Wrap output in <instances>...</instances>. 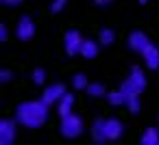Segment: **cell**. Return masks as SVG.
<instances>
[{"instance_id": "cell-1", "label": "cell", "mask_w": 159, "mask_h": 145, "mask_svg": "<svg viewBox=\"0 0 159 145\" xmlns=\"http://www.w3.org/2000/svg\"><path fill=\"white\" fill-rule=\"evenodd\" d=\"M16 119L24 128H39L48 119V104L44 100H31L22 102L16 110Z\"/></svg>"}, {"instance_id": "cell-2", "label": "cell", "mask_w": 159, "mask_h": 145, "mask_svg": "<svg viewBox=\"0 0 159 145\" xmlns=\"http://www.w3.org/2000/svg\"><path fill=\"white\" fill-rule=\"evenodd\" d=\"M124 132V126L120 119L111 117V119H96L92 126V136L96 143H105V141H116L120 139Z\"/></svg>"}, {"instance_id": "cell-3", "label": "cell", "mask_w": 159, "mask_h": 145, "mask_svg": "<svg viewBox=\"0 0 159 145\" xmlns=\"http://www.w3.org/2000/svg\"><path fill=\"white\" fill-rule=\"evenodd\" d=\"M120 89L126 93V95H139L144 89H146V74L135 65V67H131V74H129V78L120 85Z\"/></svg>"}, {"instance_id": "cell-4", "label": "cell", "mask_w": 159, "mask_h": 145, "mask_svg": "<svg viewBox=\"0 0 159 145\" xmlns=\"http://www.w3.org/2000/svg\"><path fill=\"white\" fill-rule=\"evenodd\" d=\"M83 128H85V126H83V119H81L79 115L68 113V115L61 117V126H59V130H61V134H63L66 139H76V136H81Z\"/></svg>"}, {"instance_id": "cell-5", "label": "cell", "mask_w": 159, "mask_h": 145, "mask_svg": "<svg viewBox=\"0 0 159 145\" xmlns=\"http://www.w3.org/2000/svg\"><path fill=\"white\" fill-rule=\"evenodd\" d=\"M83 37L79 31H68L66 37H63V48H66V54L68 56H74V54H81V48H83Z\"/></svg>"}, {"instance_id": "cell-6", "label": "cell", "mask_w": 159, "mask_h": 145, "mask_svg": "<svg viewBox=\"0 0 159 145\" xmlns=\"http://www.w3.org/2000/svg\"><path fill=\"white\" fill-rule=\"evenodd\" d=\"M16 35H18L20 41H29V39H33V35H35V22H33L29 15H22L20 22H18Z\"/></svg>"}, {"instance_id": "cell-7", "label": "cell", "mask_w": 159, "mask_h": 145, "mask_svg": "<svg viewBox=\"0 0 159 145\" xmlns=\"http://www.w3.org/2000/svg\"><path fill=\"white\" fill-rule=\"evenodd\" d=\"M16 141V121L13 119H2L0 121V143L11 145Z\"/></svg>"}, {"instance_id": "cell-8", "label": "cell", "mask_w": 159, "mask_h": 145, "mask_svg": "<svg viewBox=\"0 0 159 145\" xmlns=\"http://www.w3.org/2000/svg\"><path fill=\"white\" fill-rule=\"evenodd\" d=\"M148 44H150V39H148L146 33H142V31H133V33L129 35V48H131L133 52H139V54H142Z\"/></svg>"}, {"instance_id": "cell-9", "label": "cell", "mask_w": 159, "mask_h": 145, "mask_svg": "<svg viewBox=\"0 0 159 145\" xmlns=\"http://www.w3.org/2000/svg\"><path fill=\"white\" fill-rule=\"evenodd\" d=\"M63 95H66V87L57 82V85H50V87H46V89H44V95H42V100H44V102L50 106V104L59 102Z\"/></svg>"}, {"instance_id": "cell-10", "label": "cell", "mask_w": 159, "mask_h": 145, "mask_svg": "<svg viewBox=\"0 0 159 145\" xmlns=\"http://www.w3.org/2000/svg\"><path fill=\"white\" fill-rule=\"evenodd\" d=\"M142 56H144V63L148 69H159V48L155 44H148L146 50L142 52Z\"/></svg>"}, {"instance_id": "cell-11", "label": "cell", "mask_w": 159, "mask_h": 145, "mask_svg": "<svg viewBox=\"0 0 159 145\" xmlns=\"http://www.w3.org/2000/svg\"><path fill=\"white\" fill-rule=\"evenodd\" d=\"M72 106H74V95L66 91V95H63V97H61V100L57 102V110H59V115L63 117V115L72 113Z\"/></svg>"}, {"instance_id": "cell-12", "label": "cell", "mask_w": 159, "mask_h": 145, "mask_svg": "<svg viewBox=\"0 0 159 145\" xmlns=\"http://www.w3.org/2000/svg\"><path fill=\"white\" fill-rule=\"evenodd\" d=\"M142 145H159V130L157 128H146L139 136Z\"/></svg>"}, {"instance_id": "cell-13", "label": "cell", "mask_w": 159, "mask_h": 145, "mask_svg": "<svg viewBox=\"0 0 159 145\" xmlns=\"http://www.w3.org/2000/svg\"><path fill=\"white\" fill-rule=\"evenodd\" d=\"M98 46H100V41L85 39V41H83V48H81V54H83L85 59H96V56H98Z\"/></svg>"}, {"instance_id": "cell-14", "label": "cell", "mask_w": 159, "mask_h": 145, "mask_svg": "<svg viewBox=\"0 0 159 145\" xmlns=\"http://www.w3.org/2000/svg\"><path fill=\"white\" fill-rule=\"evenodd\" d=\"M107 100H109V104H113V106H120V104H126V93H124L122 89H118V91H111V93H107Z\"/></svg>"}, {"instance_id": "cell-15", "label": "cell", "mask_w": 159, "mask_h": 145, "mask_svg": "<svg viewBox=\"0 0 159 145\" xmlns=\"http://www.w3.org/2000/svg\"><path fill=\"white\" fill-rule=\"evenodd\" d=\"M98 41H100V46H111V44L116 41V33H113L111 28H102V31L98 33Z\"/></svg>"}, {"instance_id": "cell-16", "label": "cell", "mask_w": 159, "mask_h": 145, "mask_svg": "<svg viewBox=\"0 0 159 145\" xmlns=\"http://www.w3.org/2000/svg\"><path fill=\"white\" fill-rule=\"evenodd\" d=\"M107 91H105V85H100V82H92V85H87V95H92V97H102Z\"/></svg>"}, {"instance_id": "cell-17", "label": "cell", "mask_w": 159, "mask_h": 145, "mask_svg": "<svg viewBox=\"0 0 159 145\" xmlns=\"http://www.w3.org/2000/svg\"><path fill=\"white\" fill-rule=\"evenodd\" d=\"M124 106L129 108V113L137 115L139 113V95H126V104Z\"/></svg>"}, {"instance_id": "cell-18", "label": "cell", "mask_w": 159, "mask_h": 145, "mask_svg": "<svg viewBox=\"0 0 159 145\" xmlns=\"http://www.w3.org/2000/svg\"><path fill=\"white\" fill-rule=\"evenodd\" d=\"M87 85H89V82H87V76H85V74H76V76L72 78V87H74V89H87Z\"/></svg>"}, {"instance_id": "cell-19", "label": "cell", "mask_w": 159, "mask_h": 145, "mask_svg": "<svg viewBox=\"0 0 159 145\" xmlns=\"http://www.w3.org/2000/svg\"><path fill=\"white\" fill-rule=\"evenodd\" d=\"M31 78H33L35 85H44V82H46V72H44L42 67H37V69L31 74Z\"/></svg>"}, {"instance_id": "cell-20", "label": "cell", "mask_w": 159, "mask_h": 145, "mask_svg": "<svg viewBox=\"0 0 159 145\" xmlns=\"http://www.w3.org/2000/svg\"><path fill=\"white\" fill-rule=\"evenodd\" d=\"M68 5V0H52V5H50V11L52 13H59V11H63V7Z\"/></svg>"}, {"instance_id": "cell-21", "label": "cell", "mask_w": 159, "mask_h": 145, "mask_svg": "<svg viewBox=\"0 0 159 145\" xmlns=\"http://www.w3.org/2000/svg\"><path fill=\"white\" fill-rule=\"evenodd\" d=\"M22 2H24V0H0V5H5V7H18Z\"/></svg>"}, {"instance_id": "cell-22", "label": "cell", "mask_w": 159, "mask_h": 145, "mask_svg": "<svg viewBox=\"0 0 159 145\" xmlns=\"http://www.w3.org/2000/svg\"><path fill=\"white\" fill-rule=\"evenodd\" d=\"M13 78V74L9 72V69H2V72H0V80H2V82H9Z\"/></svg>"}, {"instance_id": "cell-23", "label": "cell", "mask_w": 159, "mask_h": 145, "mask_svg": "<svg viewBox=\"0 0 159 145\" xmlns=\"http://www.w3.org/2000/svg\"><path fill=\"white\" fill-rule=\"evenodd\" d=\"M9 37V31H7V26L5 24H0V41H5Z\"/></svg>"}, {"instance_id": "cell-24", "label": "cell", "mask_w": 159, "mask_h": 145, "mask_svg": "<svg viewBox=\"0 0 159 145\" xmlns=\"http://www.w3.org/2000/svg\"><path fill=\"white\" fill-rule=\"evenodd\" d=\"M94 2L98 5V7H107V5H111L113 0H94Z\"/></svg>"}, {"instance_id": "cell-25", "label": "cell", "mask_w": 159, "mask_h": 145, "mask_svg": "<svg viewBox=\"0 0 159 145\" xmlns=\"http://www.w3.org/2000/svg\"><path fill=\"white\" fill-rule=\"evenodd\" d=\"M146 2H148V0H139V5H146Z\"/></svg>"}]
</instances>
